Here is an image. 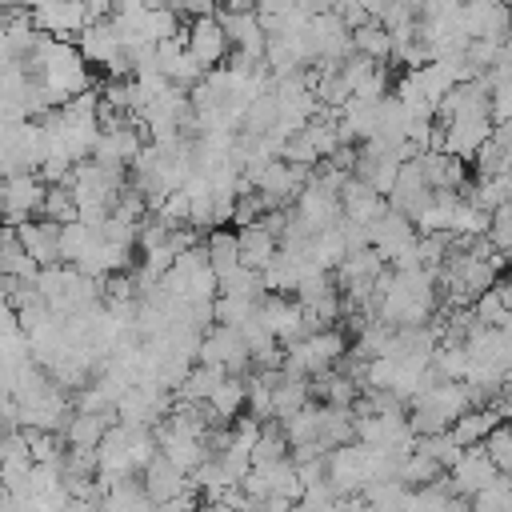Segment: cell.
<instances>
[{"label": "cell", "instance_id": "31", "mask_svg": "<svg viewBox=\"0 0 512 512\" xmlns=\"http://www.w3.org/2000/svg\"><path fill=\"white\" fill-rule=\"evenodd\" d=\"M228 372H220V368H208V364H192V372L176 384V400H188V404H204L212 392H216V384L224 380Z\"/></svg>", "mask_w": 512, "mask_h": 512}, {"label": "cell", "instance_id": "30", "mask_svg": "<svg viewBox=\"0 0 512 512\" xmlns=\"http://www.w3.org/2000/svg\"><path fill=\"white\" fill-rule=\"evenodd\" d=\"M204 252H208V264H212L216 280H220L224 272L240 268V240H236L232 228H212L208 240H204Z\"/></svg>", "mask_w": 512, "mask_h": 512}, {"label": "cell", "instance_id": "17", "mask_svg": "<svg viewBox=\"0 0 512 512\" xmlns=\"http://www.w3.org/2000/svg\"><path fill=\"white\" fill-rule=\"evenodd\" d=\"M32 24L44 36L68 40V36H80L84 32L88 12H84V0H44V4L32 8Z\"/></svg>", "mask_w": 512, "mask_h": 512}, {"label": "cell", "instance_id": "48", "mask_svg": "<svg viewBox=\"0 0 512 512\" xmlns=\"http://www.w3.org/2000/svg\"><path fill=\"white\" fill-rule=\"evenodd\" d=\"M0 512H20V500L0 484Z\"/></svg>", "mask_w": 512, "mask_h": 512}, {"label": "cell", "instance_id": "43", "mask_svg": "<svg viewBox=\"0 0 512 512\" xmlns=\"http://www.w3.org/2000/svg\"><path fill=\"white\" fill-rule=\"evenodd\" d=\"M148 4H160V8H172L176 16H212L216 12V0H148Z\"/></svg>", "mask_w": 512, "mask_h": 512}, {"label": "cell", "instance_id": "44", "mask_svg": "<svg viewBox=\"0 0 512 512\" xmlns=\"http://www.w3.org/2000/svg\"><path fill=\"white\" fill-rule=\"evenodd\" d=\"M332 12H336L348 28H360V24L368 20V12H364V4H360V0H332Z\"/></svg>", "mask_w": 512, "mask_h": 512}, {"label": "cell", "instance_id": "2", "mask_svg": "<svg viewBox=\"0 0 512 512\" xmlns=\"http://www.w3.org/2000/svg\"><path fill=\"white\" fill-rule=\"evenodd\" d=\"M156 456V432L140 428V424H112V432L104 436V444L96 448V468H100V484H120L132 480L136 472L148 468V460Z\"/></svg>", "mask_w": 512, "mask_h": 512}, {"label": "cell", "instance_id": "40", "mask_svg": "<svg viewBox=\"0 0 512 512\" xmlns=\"http://www.w3.org/2000/svg\"><path fill=\"white\" fill-rule=\"evenodd\" d=\"M472 512H512V476H496L480 496H472Z\"/></svg>", "mask_w": 512, "mask_h": 512}, {"label": "cell", "instance_id": "14", "mask_svg": "<svg viewBox=\"0 0 512 512\" xmlns=\"http://www.w3.org/2000/svg\"><path fill=\"white\" fill-rule=\"evenodd\" d=\"M260 320H264V328H268L284 348L308 336V316H304V304H300L296 296H276V292H268V296L260 300Z\"/></svg>", "mask_w": 512, "mask_h": 512}, {"label": "cell", "instance_id": "21", "mask_svg": "<svg viewBox=\"0 0 512 512\" xmlns=\"http://www.w3.org/2000/svg\"><path fill=\"white\" fill-rule=\"evenodd\" d=\"M264 376H268V384H272V420H276V424H284V420L296 416L304 404H312V388H308L304 376H292V372H284V368H272V372H264Z\"/></svg>", "mask_w": 512, "mask_h": 512}, {"label": "cell", "instance_id": "36", "mask_svg": "<svg viewBox=\"0 0 512 512\" xmlns=\"http://www.w3.org/2000/svg\"><path fill=\"white\" fill-rule=\"evenodd\" d=\"M472 160H476V176H504V172H512V148L504 140H496V136H488V144Z\"/></svg>", "mask_w": 512, "mask_h": 512}, {"label": "cell", "instance_id": "33", "mask_svg": "<svg viewBox=\"0 0 512 512\" xmlns=\"http://www.w3.org/2000/svg\"><path fill=\"white\" fill-rule=\"evenodd\" d=\"M468 200L492 216L496 208L512 204V176H508V172H504V176H476V188H472Z\"/></svg>", "mask_w": 512, "mask_h": 512}, {"label": "cell", "instance_id": "29", "mask_svg": "<svg viewBox=\"0 0 512 512\" xmlns=\"http://www.w3.org/2000/svg\"><path fill=\"white\" fill-rule=\"evenodd\" d=\"M352 52L368 56L372 64L392 60V32L380 20H364L360 28H352Z\"/></svg>", "mask_w": 512, "mask_h": 512}, {"label": "cell", "instance_id": "38", "mask_svg": "<svg viewBox=\"0 0 512 512\" xmlns=\"http://www.w3.org/2000/svg\"><path fill=\"white\" fill-rule=\"evenodd\" d=\"M480 448L488 452V460L496 464V472H500V476H512V420L496 424V432H492Z\"/></svg>", "mask_w": 512, "mask_h": 512}, {"label": "cell", "instance_id": "32", "mask_svg": "<svg viewBox=\"0 0 512 512\" xmlns=\"http://www.w3.org/2000/svg\"><path fill=\"white\" fill-rule=\"evenodd\" d=\"M396 480H400L404 488H428V484L444 480V468H440L432 456H424L420 448H412V452L400 460V472H396Z\"/></svg>", "mask_w": 512, "mask_h": 512}, {"label": "cell", "instance_id": "27", "mask_svg": "<svg viewBox=\"0 0 512 512\" xmlns=\"http://www.w3.org/2000/svg\"><path fill=\"white\" fill-rule=\"evenodd\" d=\"M236 240H240V264L252 268V272H264L272 264V256L280 252V240L268 228H260V224L236 228Z\"/></svg>", "mask_w": 512, "mask_h": 512}, {"label": "cell", "instance_id": "12", "mask_svg": "<svg viewBox=\"0 0 512 512\" xmlns=\"http://www.w3.org/2000/svg\"><path fill=\"white\" fill-rule=\"evenodd\" d=\"M44 192H48V184H44L36 172L0 180V220H4V224L36 220V216H40V204H44Z\"/></svg>", "mask_w": 512, "mask_h": 512}, {"label": "cell", "instance_id": "4", "mask_svg": "<svg viewBox=\"0 0 512 512\" xmlns=\"http://www.w3.org/2000/svg\"><path fill=\"white\" fill-rule=\"evenodd\" d=\"M468 408H472V396L464 380H432L408 404V424L416 436H436V432H448Z\"/></svg>", "mask_w": 512, "mask_h": 512}, {"label": "cell", "instance_id": "25", "mask_svg": "<svg viewBox=\"0 0 512 512\" xmlns=\"http://www.w3.org/2000/svg\"><path fill=\"white\" fill-rule=\"evenodd\" d=\"M212 424H232L240 416V408H248V380L244 376H224L216 384V392L204 400Z\"/></svg>", "mask_w": 512, "mask_h": 512}, {"label": "cell", "instance_id": "42", "mask_svg": "<svg viewBox=\"0 0 512 512\" xmlns=\"http://www.w3.org/2000/svg\"><path fill=\"white\" fill-rule=\"evenodd\" d=\"M492 80V76H488ZM488 108H492V124H504L512 120V84L508 80H492V96H488Z\"/></svg>", "mask_w": 512, "mask_h": 512}, {"label": "cell", "instance_id": "22", "mask_svg": "<svg viewBox=\"0 0 512 512\" xmlns=\"http://www.w3.org/2000/svg\"><path fill=\"white\" fill-rule=\"evenodd\" d=\"M112 424H116V408L112 412H80L76 408L68 416L60 440H64V448H100L104 436L112 432Z\"/></svg>", "mask_w": 512, "mask_h": 512}, {"label": "cell", "instance_id": "37", "mask_svg": "<svg viewBox=\"0 0 512 512\" xmlns=\"http://www.w3.org/2000/svg\"><path fill=\"white\" fill-rule=\"evenodd\" d=\"M416 448H420L424 456H432V460H436V464H440L444 472H448V468H452V464L460 460V452H464V448L456 444V436H452V432H436V436H416Z\"/></svg>", "mask_w": 512, "mask_h": 512}, {"label": "cell", "instance_id": "11", "mask_svg": "<svg viewBox=\"0 0 512 512\" xmlns=\"http://www.w3.org/2000/svg\"><path fill=\"white\" fill-rule=\"evenodd\" d=\"M308 232H324V228H336L344 220V204H340V192H332L328 184H320L316 176H308L304 192L296 196V204L288 208Z\"/></svg>", "mask_w": 512, "mask_h": 512}, {"label": "cell", "instance_id": "7", "mask_svg": "<svg viewBox=\"0 0 512 512\" xmlns=\"http://www.w3.org/2000/svg\"><path fill=\"white\" fill-rule=\"evenodd\" d=\"M356 444H368L388 456H408L416 448V432L408 424V412H368L356 416Z\"/></svg>", "mask_w": 512, "mask_h": 512}, {"label": "cell", "instance_id": "13", "mask_svg": "<svg viewBox=\"0 0 512 512\" xmlns=\"http://www.w3.org/2000/svg\"><path fill=\"white\" fill-rule=\"evenodd\" d=\"M180 36H184V48L192 52V60H196L204 72L220 68V60L232 52L228 32H224V24L216 20V12H212V16H196V20H188V28H180Z\"/></svg>", "mask_w": 512, "mask_h": 512}, {"label": "cell", "instance_id": "26", "mask_svg": "<svg viewBox=\"0 0 512 512\" xmlns=\"http://www.w3.org/2000/svg\"><path fill=\"white\" fill-rule=\"evenodd\" d=\"M408 512H472V500H464V496L448 484V476H444V480H436V484H428V488H412Z\"/></svg>", "mask_w": 512, "mask_h": 512}, {"label": "cell", "instance_id": "24", "mask_svg": "<svg viewBox=\"0 0 512 512\" xmlns=\"http://www.w3.org/2000/svg\"><path fill=\"white\" fill-rule=\"evenodd\" d=\"M340 204H344V216L356 220V224H372V220H380V216L388 212V196H380L372 184H364V180H356V176L344 184Z\"/></svg>", "mask_w": 512, "mask_h": 512}, {"label": "cell", "instance_id": "46", "mask_svg": "<svg viewBox=\"0 0 512 512\" xmlns=\"http://www.w3.org/2000/svg\"><path fill=\"white\" fill-rule=\"evenodd\" d=\"M364 4V12H368V20H384V12L396 4V0H360Z\"/></svg>", "mask_w": 512, "mask_h": 512}, {"label": "cell", "instance_id": "5", "mask_svg": "<svg viewBox=\"0 0 512 512\" xmlns=\"http://www.w3.org/2000/svg\"><path fill=\"white\" fill-rule=\"evenodd\" d=\"M176 300H184V304H212L216 300V292H220V284H216V272H212V264H208V252H204V244H192V248H184L180 256H176V264L164 272V280H160Z\"/></svg>", "mask_w": 512, "mask_h": 512}, {"label": "cell", "instance_id": "47", "mask_svg": "<svg viewBox=\"0 0 512 512\" xmlns=\"http://www.w3.org/2000/svg\"><path fill=\"white\" fill-rule=\"evenodd\" d=\"M496 296H500V300H504V308H508V312H512V272H508V276H500V280H496Z\"/></svg>", "mask_w": 512, "mask_h": 512}, {"label": "cell", "instance_id": "35", "mask_svg": "<svg viewBox=\"0 0 512 512\" xmlns=\"http://www.w3.org/2000/svg\"><path fill=\"white\" fill-rule=\"evenodd\" d=\"M40 216L52 220V224H68V220H80L76 212V200H72V188L68 184H48L44 192V204H40Z\"/></svg>", "mask_w": 512, "mask_h": 512}, {"label": "cell", "instance_id": "34", "mask_svg": "<svg viewBox=\"0 0 512 512\" xmlns=\"http://www.w3.org/2000/svg\"><path fill=\"white\" fill-rule=\"evenodd\" d=\"M288 436L280 424H260V436L252 444V468L256 464H276V460H288Z\"/></svg>", "mask_w": 512, "mask_h": 512}, {"label": "cell", "instance_id": "18", "mask_svg": "<svg viewBox=\"0 0 512 512\" xmlns=\"http://www.w3.org/2000/svg\"><path fill=\"white\" fill-rule=\"evenodd\" d=\"M444 476H448V484H452L464 500H472V496H480V492H484L500 472H496V464L488 460V452H484V448H464V452H460V460H456Z\"/></svg>", "mask_w": 512, "mask_h": 512}, {"label": "cell", "instance_id": "19", "mask_svg": "<svg viewBox=\"0 0 512 512\" xmlns=\"http://www.w3.org/2000/svg\"><path fill=\"white\" fill-rule=\"evenodd\" d=\"M156 68H160V76L168 80V84H176V88H184V92H192L200 80H204V68L192 60V52L184 48V36H172V40H160L156 44Z\"/></svg>", "mask_w": 512, "mask_h": 512}, {"label": "cell", "instance_id": "1", "mask_svg": "<svg viewBox=\"0 0 512 512\" xmlns=\"http://www.w3.org/2000/svg\"><path fill=\"white\" fill-rule=\"evenodd\" d=\"M436 276L428 268H388L376 280V320L388 328H416L432 324L440 296Z\"/></svg>", "mask_w": 512, "mask_h": 512}, {"label": "cell", "instance_id": "10", "mask_svg": "<svg viewBox=\"0 0 512 512\" xmlns=\"http://www.w3.org/2000/svg\"><path fill=\"white\" fill-rule=\"evenodd\" d=\"M308 176H312L308 168H296V164H288V160L276 156V160H268V164L248 180V188H256L268 208H292L296 196L304 192Z\"/></svg>", "mask_w": 512, "mask_h": 512}, {"label": "cell", "instance_id": "50", "mask_svg": "<svg viewBox=\"0 0 512 512\" xmlns=\"http://www.w3.org/2000/svg\"><path fill=\"white\" fill-rule=\"evenodd\" d=\"M504 264H512V248H508V252H504Z\"/></svg>", "mask_w": 512, "mask_h": 512}, {"label": "cell", "instance_id": "16", "mask_svg": "<svg viewBox=\"0 0 512 512\" xmlns=\"http://www.w3.org/2000/svg\"><path fill=\"white\" fill-rule=\"evenodd\" d=\"M140 476H144L140 484H144V492L152 496L156 508H160V504H172V500H180V496H188V492H196V488H192V476H188L184 468H176L164 452H156Z\"/></svg>", "mask_w": 512, "mask_h": 512}, {"label": "cell", "instance_id": "3", "mask_svg": "<svg viewBox=\"0 0 512 512\" xmlns=\"http://www.w3.org/2000/svg\"><path fill=\"white\" fill-rule=\"evenodd\" d=\"M68 188H72V200H76V212L84 224H100L112 216L120 192L128 188V172L124 168H104L96 160H80L68 176Z\"/></svg>", "mask_w": 512, "mask_h": 512}, {"label": "cell", "instance_id": "6", "mask_svg": "<svg viewBox=\"0 0 512 512\" xmlns=\"http://www.w3.org/2000/svg\"><path fill=\"white\" fill-rule=\"evenodd\" d=\"M344 356H348V336L340 328H320V332H312V336H304V340L284 348V372L312 380V376L336 368Z\"/></svg>", "mask_w": 512, "mask_h": 512}, {"label": "cell", "instance_id": "8", "mask_svg": "<svg viewBox=\"0 0 512 512\" xmlns=\"http://www.w3.org/2000/svg\"><path fill=\"white\" fill-rule=\"evenodd\" d=\"M196 364H208V368H220L228 376H244L252 372V352L240 336V328H228V324H212L200 340V352H196Z\"/></svg>", "mask_w": 512, "mask_h": 512}, {"label": "cell", "instance_id": "20", "mask_svg": "<svg viewBox=\"0 0 512 512\" xmlns=\"http://www.w3.org/2000/svg\"><path fill=\"white\" fill-rule=\"evenodd\" d=\"M16 236H20L24 252H28V256H32L40 268L64 264V256H60V224H52V220L36 216V220H24V224H16Z\"/></svg>", "mask_w": 512, "mask_h": 512}, {"label": "cell", "instance_id": "23", "mask_svg": "<svg viewBox=\"0 0 512 512\" xmlns=\"http://www.w3.org/2000/svg\"><path fill=\"white\" fill-rule=\"evenodd\" d=\"M416 160H420V172H424V180H428L432 192H460L464 188V160H456L452 152L428 148Z\"/></svg>", "mask_w": 512, "mask_h": 512}, {"label": "cell", "instance_id": "49", "mask_svg": "<svg viewBox=\"0 0 512 512\" xmlns=\"http://www.w3.org/2000/svg\"><path fill=\"white\" fill-rule=\"evenodd\" d=\"M148 0H112V12H136V8H144Z\"/></svg>", "mask_w": 512, "mask_h": 512}, {"label": "cell", "instance_id": "41", "mask_svg": "<svg viewBox=\"0 0 512 512\" xmlns=\"http://www.w3.org/2000/svg\"><path fill=\"white\" fill-rule=\"evenodd\" d=\"M488 240H492V248H496L500 256L512 248V204H504V208H496V212H492Z\"/></svg>", "mask_w": 512, "mask_h": 512}, {"label": "cell", "instance_id": "28", "mask_svg": "<svg viewBox=\"0 0 512 512\" xmlns=\"http://www.w3.org/2000/svg\"><path fill=\"white\" fill-rule=\"evenodd\" d=\"M496 424H504V420H500V412L488 404V408H468V412H464L448 432L456 436V444H460V448H480V444L496 432Z\"/></svg>", "mask_w": 512, "mask_h": 512}, {"label": "cell", "instance_id": "15", "mask_svg": "<svg viewBox=\"0 0 512 512\" xmlns=\"http://www.w3.org/2000/svg\"><path fill=\"white\" fill-rule=\"evenodd\" d=\"M432 188H428V180H424V172H420V160H404L400 164V176H396V184H392V192H388V208L392 212H400V216H408L412 224H416V216L432 204Z\"/></svg>", "mask_w": 512, "mask_h": 512}, {"label": "cell", "instance_id": "9", "mask_svg": "<svg viewBox=\"0 0 512 512\" xmlns=\"http://www.w3.org/2000/svg\"><path fill=\"white\" fill-rule=\"evenodd\" d=\"M76 48L88 64H100L108 68L112 76H132V64H128V52H124V40L116 32L112 20H92L84 24V32L76 36Z\"/></svg>", "mask_w": 512, "mask_h": 512}, {"label": "cell", "instance_id": "39", "mask_svg": "<svg viewBox=\"0 0 512 512\" xmlns=\"http://www.w3.org/2000/svg\"><path fill=\"white\" fill-rule=\"evenodd\" d=\"M472 316L480 328H508L512 324V312L504 308V300L496 296V288H488L480 300H472Z\"/></svg>", "mask_w": 512, "mask_h": 512}, {"label": "cell", "instance_id": "45", "mask_svg": "<svg viewBox=\"0 0 512 512\" xmlns=\"http://www.w3.org/2000/svg\"><path fill=\"white\" fill-rule=\"evenodd\" d=\"M492 408L500 412V420H512V380H504V384L496 388V396H492Z\"/></svg>", "mask_w": 512, "mask_h": 512}]
</instances>
